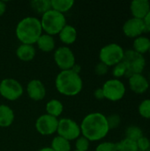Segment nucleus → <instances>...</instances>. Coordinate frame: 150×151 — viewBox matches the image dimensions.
Instances as JSON below:
<instances>
[{
    "label": "nucleus",
    "instance_id": "14",
    "mask_svg": "<svg viewBox=\"0 0 150 151\" xmlns=\"http://www.w3.org/2000/svg\"><path fill=\"white\" fill-rule=\"evenodd\" d=\"M28 96L34 101H41L45 97L46 88L43 83L39 80H32L27 85Z\"/></svg>",
    "mask_w": 150,
    "mask_h": 151
},
{
    "label": "nucleus",
    "instance_id": "24",
    "mask_svg": "<svg viewBox=\"0 0 150 151\" xmlns=\"http://www.w3.org/2000/svg\"><path fill=\"white\" fill-rule=\"evenodd\" d=\"M30 5L34 12L41 14H43L51 9L50 0H33L31 1Z\"/></svg>",
    "mask_w": 150,
    "mask_h": 151
},
{
    "label": "nucleus",
    "instance_id": "11",
    "mask_svg": "<svg viewBox=\"0 0 150 151\" xmlns=\"http://www.w3.org/2000/svg\"><path fill=\"white\" fill-rule=\"evenodd\" d=\"M58 126V119L49 114L40 116L35 122V128L37 132L42 135H50L57 132Z\"/></svg>",
    "mask_w": 150,
    "mask_h": 151
},
{
    "label": "nucleus",
    "instance_id": "3",
    "mask_svg": "<svg viewBox=\"0 0 150 151\" xmlns=\"http://www.w3.org/2000/svg\"><path fill=\"white\" fill-rule=\"evenodd\" d=\"M57 90L66 96H74L80 94L83 88V81L79 73L72 70L61 71L56 77Z\"/></svg>",
    "mask_w": 150,
    "mask_h": 151
},
{
    "label": "nucleus",
    "instance_id": "20",
    "mask_svg": "<svg viewBox=\"0 0 150 151\" xmlns=\"http://www.w3.org/2000/svg\"><path fill=\"white\" fill-rule=\"evenodd\" d=\"M36 44L38 48L43 52H50L55 49V40L53 36L47 34H42V35L37 40Z\"/></svg>",
    "mask_w": 150,
    "mask_h": 151
},
{
    "label": "nucleus",
    "instance_id": "30",
    "mask_svg": "<svg viewBox=\"0 0 150 151\" xmlns=\"http://www.w3.org/2000/svg\"><path fill=\"white\" fill-rule=\"evenodd\" d=\"M107 118V123H108V126H109V128L110 130H112V129H116L119 127L120 123H121V118L119 115L118 114H111Z\"/></svg>",
    "mask_w": 150,
    "mask_h": 151
},
{
    "label": "nucleus",
    "instance_id": "40",
    "mask_svg": "<svg viewBox=\"0 0 150 151\" xmlns=\"http://www.w3.org/2000/svg\"><path fill=\"white\" fill-rule=\"evenodd\" d=\"M72 151H79V150H72Z\"/></svg>",
    "mask_w": 150,
    "mask_h": 151
},
{
    "label": "nucleus",
    "instance_id": "37",
    "mask_svg": "<svg viewBox=\"0 0 150 151\" xmlns=\"http://www.w3.org/2000/svg\"><path fill=\"white\" fill-rule=\"evenodd\" d=\"M39 151H54L51 148H49V147H46V148H42Z\"/></svg>",
    "mask_w": 150,
    "mask_h": 151
},
{
    "label": "nucleus",
    "instance_id": "7",
    "mask_svg": "<svg viewBox=\"0 0 150 151\" xmlns=\"http://www.w3.org/2000/svg\"><path fill=\"white\" fill-rule=\"evenodd\" d=\"M104 98L111 102H118L123 99L126 88L125 84L119 79H111L104 82L102 88Z\"/></svg>",
    "mask_w": 150,
    "mask_h": 151
},
{
    "label": "nucleus",
    "instance_id": "34",
    "mask_svg": "<svg viewBox=\"0 0 150 151\" xmlns=\"http://www.w3.org/2000/svg\"><path fill=\"white\" fill-rule=\"evenodd\" d=\"M94 96H95V97L97 100L105 99V98H104V94H103V91L102 88H99L95 89V92H94Z\"/></svg>",
    "mask_w": 150,
    "mask_h": 151
},
{
    "label": "nucleus",
    "instance_id": "31",
    "mask_svg": "<svg viewBox=\"0 0 150 151\" xmlns=\"http://www.w3.org/2000/svg\"><path fill=\"white\" fill-rule=\"evenodd\" d=\"M95 151H118L117 150V147H116V143L114 142H104L100 143L96 149Z\"/></svg>",
    "mask_w": 150,
    "mask_h": 151
},
{
    "label": "nucleus",
    "instance_id": "5",
    "mask_svg": "<svg viewBox=\"0 0 150 151\" xmlns=\"http://www.w3.org/2000/svg\"><path fill=\"white\" fill-rule=\"evenodd\" d=\"M125 50L118 43L112 42L103 46L99 52L100 62L108 67L114 66L123 61Z\"/></svg>",
    "mask_w": 150,
    "mask_h": 151
},
{
    "label": "nucleus",
    "instance_id": "27",
    "mask_svg": "<svg viewBox=\"0 0 150 151\" xmlns=\"http://www.w3.org/2000/svg\"><path fill=\"white\" fill-rule=\"evenodd\" d=\"M139 114L141 118L150 119V98L143 100L138 107Z\"/></svg>",
    "mask_w": 150,
    "mask_h": 151
},
{
    "label": "nucleus",
    "instance_id": "15",
    "mask_svg": "<svg viewBox=\"0 0 150 151\" xmlns=\"http://www.w3.org/2000/svg\"><path fill=\"white\" fill-rule=\"evenodd\" d=\"M130 11L133 18L144 19L150 12L149 0H133L130 4Z\"/></svg>",
    "mask_w": 150,
    "mask_h": 151
},
{
    "label": "nucleus",
    "instance_id": "22",
    "mask_svg": "<svg viewBox=\"0 0 150 151\" xmlns=\"http://www.w3.org/2000/svg\"><path fill=\"white\" fill-rule=\"evenodd\" d=\"M51 9L60 12L65 13L71 10L74 4L73 0H50Z\"/></svg>",
    "mask_w": 150,
    "mask_h": 151
},
{
    "label": "nucleus",
    "instance_id": "8",
    "mask_svg": "<svg viewBox=\"0 0 150 151\" xmlns=\"http://www.w3.org/2000/svg\"><path fill=\"white\" fill-rule=\"evenodd\" d=\"M57 132L58 136H61L69 142L78 139L81 134L80 127L77 122L68 118H64L58 120Z\"/></svg>",
    "mask_w": 150,
    "mask_h": 151
},
{
    "label": "nucleus",
    "instance_id": "23",
    "mask_svg": "<svg viewBox=\"0 0 150 151\" xmlns=\"http://www.w3.org/2000/svg\"><path fill=\"white\" fill-rule=\"evenodd\" d=\"M54 151H71V143L61 136H56L51 142V147Z\"/></svg>",
    "mask_w": 150,
    "mask_h": 151
},
{
    "label": "nucleus",
    "instance_id": "33",
    "mask_svg": "<svg viewBox=\"0 0 150 151\" xmlns=\"http://www.w3.org/2000/svg\"><path fill=\"white\" fill-rule=\"evenodd\" d=\"M109 71V67L104 65L103 63L100 62L98 63L96 65H95V72L97 75H100V76H103V75H105Z\"/></svg>",
    "mask_w": 150,
    "mask_h": 151
},
{
    "label": "nucleus",
    "instance_id": "36",
    "mask_svg": "<svg viewBox=\"0 0 150 151\" xmlns=\"http://www.w3.org/2000/svg\"><path fill=\"white\" fill-rule=\"evenodd\" d=\"M5 11H6V4L4 1L0 0V17L5 12Z\"/></svg>",
    "mask_w": 150,
    "mask_h": 151
},
{
    "label": "nucleus",
    "instance_id": "18",
    "mask_svg": "<svg viewBox=\"0 0 150 151\" xmlns=\"http://www.w3.org/2000/svg\"><path fill=\"white\" fill-rule=\"evenodd\" d=\"M14 120L13 111L5 104H0V127H10Z\"/></svg>",
    "mask_w": 150,
    "mask_h": 151
},
{
    "label": "nucleus",
    "instance_id": "38",
    "mask_svg": "<svg viewBox=\"0 0 150 151\" xmlns=\"http://www.w3.org/2000/svg\"><path fill=\"white\" fill-rule=\"evenodd\" d=\"M149 84H150V77H149Z\"/></svg>",
    "mask_w": 150,
    "mask_h": 151
},
{
    "label": "nucleus",
    "instance_id": "32",
    "mask_svg": "<svg viewBox=\"0 0 150 151\" xmlns=\"http://www.w3.org/2000/svg\"><path fill=\"white\" fill-rule=\"evenodd\" d=\"M136 142L139 151H148L150 149V140L144 135L140 138Z\"/></svg>",
    "mask_w": 150,
    "mask_h": 151
},
{
    "label": "nucleus",
    "instance_id": "17",
    "mask_svg": "<svg viewBox=\"0 0 150 151\" xmlns=\"http://www.w3.org/2000/svg\"><path fill=\"white\" fill-rule=\"evenodd\" d=\"M35 49L33 45L29 44H20L16 50V55L19 59L22 61H30L35 56Z\"/></svg>",
    "mask_w": 150,
    "mask_h": 151
},
{
    "label": "nucleus",
    "instance_id": "35",
    "mask_svg": "<svg viewBox=\"0 0 150 151\" xmlns=\"http://www.w3.org/2000/svg\"><path fill=\"white\" fill-rule=\"evenodd\" d=\"M145 26H146V29L148 32H150V12H149V14L147 15V17L143 19Z\"/></svg>",
    "mask_w": 150,
    "mask_h": 151
},
{
    "label": "nucleus",
    "instance_id": "1",
    "mask_svg": "<svg viewBox=\"0 0 150 151\" xmlns=\"http://www.w3.org/2000/svg\"><path fill=\"white\" fill-rule=\"evenodd\" d=\"M82 136L89 142H98L105 138L110 132L107 118L101 112L88 114L80 126Z\"/></svg>",
    "mask_w": 150,
    "mask_h": 151
},
{
    "label": "nucleus",
    "instance_id": "19",
    "mask_svg": "<svg viewBox=\"0 0 150 151\" xmlns=\"http://www.w3.org/2000/svg\"><path fill=\"white\" fill-rule=\"evenodd\" d=\"M150 49V39L147 36L141 35L133 40V50L141 54L144 55L149 51Z\"/></svg>",
    "mask_w": 150,
    "mask_h": 151
},
{
    "label": "nucleus",
    "instance_id": "16",
    "mask_svg": "<svg viewBox=\"0 0 150 151\" xmlns=\"http://www.w3.org/2000/svg\"><path fill=\"white\" fill-rule=\"evenodd\" d=\"M58 35L60 41L67 45L72 44L77 39V30L71 25H65Z\"/></svg>",
    "mask_w": 150,
    "mask_h": 151
},
{
    "label": "nucleus",
    "instance_id": "12",
    "mask_svg": "<svg viewBox=\"0 0 150 151\" xmlns=\"http://www.w3.org/2000/svg\"><path fill=\"white\" fill-rule=\"evenodd\" d=\"M123 33L128 38L135 39L141 36L146 31V26L143 19L130 18L123 25Z\"/></svg>",
    "mask_w": 150,
    "mask_h": 151
},
{
    "label": "nucleus",
    "instance_id": "4",
    "mask_svg": "<svg viewBox=\"0 0 150 151\" xmlns=\"http://www.w3.org/2000/svg\"><path fill=\"white\" fill-rule=\"evenodd\" d=\"M40 22L42 31L51 36L59 34V32L66 25L65 14L60 13L53 9H50L43 13Z\"/></svg>",
    "mask_w": 150,
    "mask_h": 151
},
{
    "label": "nucleus",
    "instance_id": "39",
    "mask_svg": "<svg viewBox=\"0 0 150 151\" xmlns=\"http://www.w3.org/2000/svg\"><path fill=\"white\" fill-rule=\"evenodd\" d=\"M149 54H150V49H149Z\"/></svg>",
    "mask_w": 150,
    "mask_h": 151
},
{
    "label": "nucleus",
    "instance_id": "6",
    "mask_svg": "<svg viewBox=\"0 0 150 151\" xmlns=\"http://www.w3.org/2000/svg\"><path fill=\"white\" fill-rule=\"evenodd\" d=\"M126 67V77L133 74L142 73L146 67V58L143 55L135 52L133 50H125L122 61Z\"/></svg>",
    "mask_w": 150,
    "mask_h": 151
},
{
    "label": "nucleus",
    "instance_id": "28",
    "mask_svg": "<svg viewBox=\"0 0 150 151\" xmlns=\"http://www.w3.org/2000/svg\"><path fill=\"white\" fill-rule=\"evenodd\" d=\"M112 75L115 77V79H118V78L126 76V67L123 62H120L118 65L113 66Z\"/></svg>",
    "mask_w": 150,
    "mask_h": 151
},
{
    "label": "nucleus",
    "instance_id": "21",
    "mask_svg": "<svg viewBox=\"0 0 150 151\" xmlns=\"http://www.w3.org/2000/svg\"><path fill=\"white\" fill-rule=\"evenodd\" d=\"M63 110H64L63 104L57 99L50 100L46 104L47 114H49L52 117H55L57 119V117H59L62 114Z\"/></svg>",
    "mask_w": 150,
    "mask_h": 151
},
{
    "label": "nucleus",
    "instance_id": "25",
    "mask_svg": "<svg viewBox=\"0 0 150 151\" xmlns=\"http://www.w3.org/2000/svg\"><path fill=\"white\" fill-rule=\"evenodd\" d=\"M116 147L118 151H139L137 142L127 138H125L116 143Z\"/></svg>",
    "mask_w": 150,
    "mask_h": 151
},
{
    "label": "nucleus",
    "instance_id": "10",
    "mask_svg": "<svg viewBox=\"0 0 150 151\" xmlns=\"http://www.w3.org/2000/svg\"><path fill=\"white\" fill-rule=\"evenodd\" d=\"M54 60L57 65L62 70H71L75 63V56L72 50L66 46L57 48L54 52Z\"/></svg>",
    "mask_w": 150,
    "mask_h": 151
},
{
    "label": "nucleus",
    "instance_id": "29",
    "mask_svg": "<svg viewBox=\"0 0 150 151\" xmlns=\"http://www.w3.org/2000/svg\"><path fill=\"white\" fill-rule=\"evenodd\" d=\"M89 143L90 142L87 138L84 136H80L78 139H76L75 149L79 151H88L89 149Z\"/></svg>",
    "mask_w": 150,
    "mask_h": 151
},
{
    "label": "nucleus",
    "instance_id": "13",
    "mask_svg": "<svg viewBox=\"0 0 150 151\" xmlns=\"http://www.w3.org/2000/svg\"><path fill=\"white\" fill-rule=\"evenodd\" d=\"M128 85L130 89L137 95H142L146 93L150 86L149 80L142 73H137L129 76Z\"/></svg>",
    "mask_w": 150,
    "mask_h": 151
},
{
    "label": "nucleus",
    "instance_id": "26",
    "mask_svg": "<svg viewBox=\"0 0 150 151\" xmlns=\"http://www.w3.org/2000/svg\"><path fill=\"white\" fill-rule=\"evenodd\" d=\"M143 136V132L141 128L138 126H130L126 130V138L137 142L140 138Z\"/></svg>",
    "mask_w": 150,
    "mask_h": 151
},
{
    "label": "nucleus",
    "instance_id": "2",
    "mask_svg": "<svg viewBox=\"0 0 150 151\" xmlns=\"http://www.w3.org/2000/svg\"><path fill=\"white\" fill-rule=\"evenodd\" d=\"M17 38L22 44L33 45L42 34L40 19L35 17H26L17 25L15 29Z\"/></svg>",
    "mask_w": 150,
    "mask_h": 151
},
{
    "label": "nucleus",
    "instance_id": "9",
    "mask_svg": "<svg viewBox=\"0 0 150 151\" xmlns=\"http://www.w3.org/2000/svg\"><path fill=\"white\" fill-rule=\"evenodd\" d=\"M22 94L23 87L18 81L12 78H6L0 82V95L4 98L9 101H15Z\"/></svg>",
    "mask_w": 150,
    "mask_h": 151
}]
</instances>
